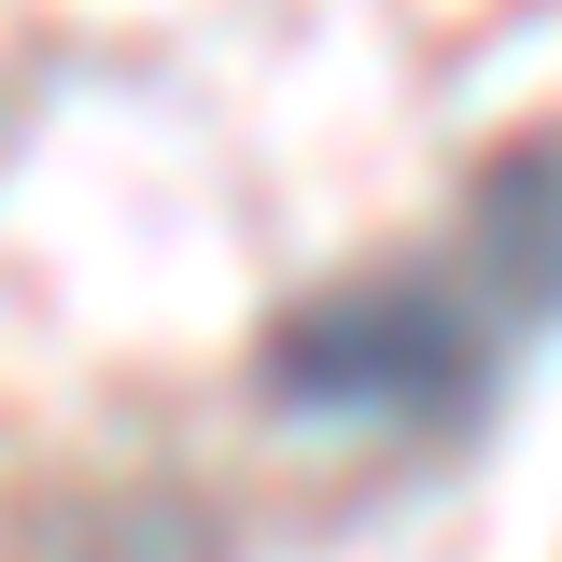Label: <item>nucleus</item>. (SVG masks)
<instances>
[{"mask_svg": "<svg viewBox=\"0 0 562 562\" xmlns=\"http://www.w3.org/2000/svg\"><path fill=\"white\" fill-rule=\"evenodd\" d=\"M281 422H338V436H464L492 408V295L436 268H351L295 295L254 351Z\"/></svg>", "mask_w": 562, "mask_h": 562, "instance_id": "1", "label": "nucleus"}, {"mask_svg": "<svg viewBox=\"0 0 562 562\" xmlns=\"http://www.w3.org/2000/svg\"><path fill=\"white\" fill-rule=\"evenodd\" d=\"M464 239H479V295L492 310H562V127L479 155Z\"/></svg>", "mask_w": 562, "mask_h": 562, "instance_id": "2", "label": "nucleus"}, {"mask_svg": "<svg viewBox=\"0 0 562 562\" xmlns=\"http://www.w3.org/2000/svg\"><path fill=\"white\" fill-rule=\"evenodd\" d=\"M85 562H225V535H211V506H183V492H127V506H99Z\"/></svg>", "mask_w": 562, "mask_h": 562, "instance_id": "3", "label": "nucleus"}]
</instances>
